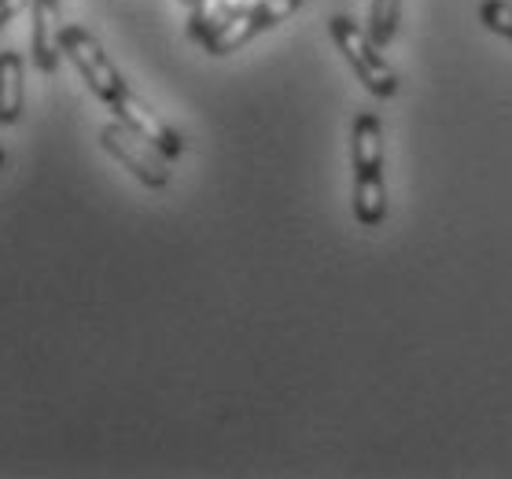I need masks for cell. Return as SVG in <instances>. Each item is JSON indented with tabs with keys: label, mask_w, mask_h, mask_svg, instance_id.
I'll use <instances>...</instances> for the list:
<instances>
[{
	"label": "cell",
	"mask_w": 512,
	"mask_h": 479,
	"mask_svg": "<svg viewBox=\"0 0 512 479\" xmlns=\"http://www.w3.org/2000/svg\"><path fill=\"white\" fill-rule=\"evenodd\" d=\"M354 218L365 229L384 222L387 188H384V126L376 115L354 118Z\"/></svg>",
	"instance_id": "obj_1"
},
{
	"label": "cell",
	"mask_w": 512,
	"mask_h": 479,
	"mask_svg": "<svg viewBox=\"0 0 512 479\" xmlns=\"http://www.w3.org/2000/svg\"><path fill=\"white\" fill-rule=\"evenodd\" d=\"M328 34H332V41H336L339 52L347 56V63L354 67V74H358L361 85H365L369 93L380 96V100H391V96L398 93L395 71L387 67L384 56H380V48L373 45V37L361 34V26L354 23V19H347V15L328 19Z\"/></svg>",
	"instance_id": "obj_2"
},
{
	"label": "cell",
	"mask_w": 512,
	"mask_h": 479,
	"mask_svg": "<svg viewBox=\"0 0 512 479\" xmlns=\"http://www.w3.org/2000/svg\"><path fill=\"white\" fill-rule=\"evenodd\" d=\"M63 52L74 59V67L82 71V78L89 82V89H93L100 100L115 104L118 96L126 93L122 74L115 71V63L107 59V52L100 48V41H96L89 30H82V26H67V30H63Z\"/></svg>",
	"instance_id": "obj_3"
},
{
	"label": "cell",
	"mask_w": 512,
	"mask_h": 479,
	"mask_svg": "<svg viewBox=\"0 0 512 479\" xmlns=\"http://www.w3.org/2000/svg\"><path fill=\"white\" fill-rule=\"evenodd\" d=\"M104 148L115 155L118 163L126 166L137 181H144L148 188H166V185H170L166 155L159 152L152 141H144L137 129H129L126 122H115V126L104 129Z\"/></svg>",
	"instance_id": "obj_4"
},
{
	"label": "cell",
	"mask_w": 512,
	"mask_h": 479,
	"mask_svg": "<svg viewBox=\"0 0 512 479\" xmlns=\"http://www.w3.org/2000/svg\"><path fill=\"white\" fill-rule=\"evenodd\" d=\"M115 115H118V122H126L129 129H137L140 137H144V141H152L155 148H159V152L166 155V159H177V155L185 152V141H181V137H177L174 129L166 126L163 118L155 115L152 107L144 104V100H137V96L129 93H122L115 100Z\"/></svg>",
	"instance_id": "obj_5"
},
{
	"label": "cell",
	"mask_w": 512,
	"mask_h": 479,
	"mask_svg": "<svg viewBox=\"0 0 512 479\" xmlns=\"http://www.w3.org/2000/svg\"><path fill=\"white\" fill-rule=\"evenodd\" d=\"M34 34H30V48H34V63L45 74L59 71V52H63V12L59 0H34Z\"/></svg>",
	"instance_id": "obj_6"
},
{
	"label": "cell",
	"mask_w": 512,
	"mask_h": 479,
	"mask_svg": "<svg viewBox=\"0 0 512 479\" xmlns=\"http://www.w3.org/2000/svg\"><path fill=\"white\" fill-rule=\"evenodd\" d=\"M255 34H262L255 23V12L244 8V12H236V15H225L222 23L203 37V48H207L210 56H229V52H236L240 45H247Z\"/></svg>",
	"instance_id": "obj_7"
},
{
	"label": "cell",
	"mask_w": 512,
	"mask_h": 479,
	"mask_svg": "<svg viewBox=\"0 0 512 479\" xmlns=\"http://www.w3.org/2000/svg\"><path fill=\"white\" fill-rule=\"evenodd\" d=\"M23 115V56L0 52V126H12Z\"/></svg>",
	"instance_id": "obj_8"
},
{
	"label": "cell",
	"mask_w": 512,
	"mask_h": 479,
	"mask_svg": "<svg viewBox=\"0 0 512 479\" xmlns=\"http://www.w3.org/2000/svg\"><path fill=\"white\" fill-rule=\"evenodd\" d=\"M398 15H402V0H373V15H369V37L376 48H387L398 34Z\"/></svg>",
	"instance_id": "obj_9"
},
{
	"label": "cell",
	"mask_w": 512,
	"mask_h": 479,
	"mask_svg": "<svg viewBox=\"0 0 512 479\" xmlns=\"http://www.w3.org/2000/svg\"><path fill=\"white\" fill-rule=\"evenodd\" d=\"M299 4H303V0H258V4L251 8V12H255L258 30H269V26L284 23L288 15L299 12Z\"/></svg>",
	"instance_id": "obj_10"
},
{
	"label": "cell",
	"mask_w": 512,
	"mask_h": 479,
	"mask_svg": "<svg viewBox=\"0 0 512 479\" xmlns=\"http://www.w3.org/2000/svg\"><path fill=\"white\" fill-rule=\"evenodd\" d=\"M479 19H483L487 30H494V34L509 37L512 41V4H505V0H483Z\"/></svg>",
	"instance_id": "obj_11"
},
{
	"label": "cell",
	"mask_w": 512,
	"mask_h": 479,
	"mask_svg": "<svg viewBox=\"0 0 512 479\" xmlns=\"http://www.w3.org/2000/svg\"><path fill=\"white\" fill-rule=\"evenodd\" d=\"M185 4L192 8V12H196V15H192V30H207V26L218 23V15L207 8V0H185Z\"/></svg>",
	"instance_id": "obj_12"
},
{
	"label": "cell",
	"mask_w": 512,
	"mask_h": 479,
	"mask_svg": "<svg viewBox=\"0 0 512 479\" xmlns=\"http://www.w3.org/2000/svg\"><path fill=\"white\" fill-rule=\"evenodd\" d=\"M30 4H34V0H0V26H4V23H12L15 15L26 12Z\"/></svg>",
	"instance_id": "obj_13"
},
{
	"label": "cell",
	"mask_w": 512,
	"mask_h": 479,
	"mask_svg": "<svg viewBox=\"0 0 512 479\" xmlns=\"http://www.w3.org/2000/svg\"><path fill=\"white\" fill-rule=\"evenodd\" d=\"M247 8V0H218V15H236V12H244Z\"/></svg>",
	"instance_id": "obj_14"
},
{
	"label": "cell",
	"mask_w": 512,
	"mask_h": 479,
	"mask_svg": "<svg viewBox=\"0 0 512 479\" xmlns=\"http://www.w3.org/2000/svg\"><path fill=\"white\" fill-rule=\"evenodd\" d=\"M4 163H8V155H4V148H0V170H4Z\"/></svg>",
	"instance_id": "obj_15"
}]
</instances>
